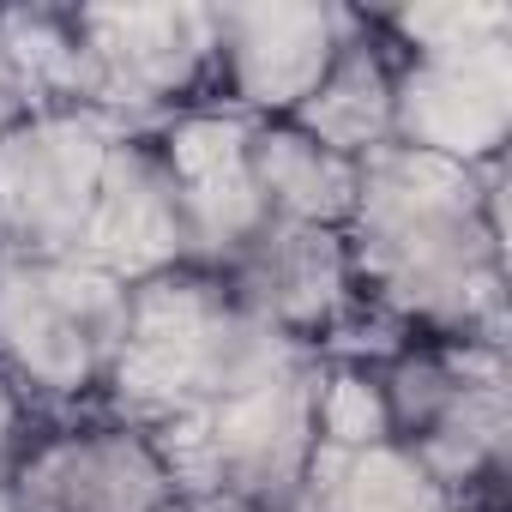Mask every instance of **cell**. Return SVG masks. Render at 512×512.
<instances>
[{"label": "cell", "mask_w": 512, "mask_h": 512, "mask_svg": "<svg viewBox=\"0 0 512 512\" xmlns=\"http://www.w3.org/2000/svg\"><path fill=\"white\" fill-rule=\"evenodd\" d=\"M223 290L302 350L314 338H332L362 296L344 229H302V223H266L223 266Z\"/></svg>", "instance_id": "cell-10"}, {"label": "cell", "mask_w": 512, "mask_h": 512, "mask_svg": "<svg viewBox=\"0 0 512 512\" xmlns=\"http://www.w3.org/2000/svg\"><path fill=\"white\" fill-rule=\"evenodd\" d=\"M356 31L344 7H217V91L241 121H296Z\"/></svg>", "instance_id": "cell-9"}, {"label": "cell", "mask_w": 512, "mask_h": 512, "mask_svg": "<svg viewBox=\"0 0 512 512\" xmlns=\"http://www.w3.org/2000/svg\"><path fill=\"white\" fill-rule=\"evenodd\" d=\"M175 470L145 422H73L31 440L7 482L13 512H169Z\"/></svg>", "instance_id": "cell-8"}, {"label": "cell", "mask_w": 512, "mask_h": 512, "mask_svg": "<svg viewBox=\"0 0 512 512\" xmlns=\"http://www.w3.org/2000/svg\"><path fill=\"white\" fill-rule=\"evenodd\" d=\"M79 109L187 115L217 91V7H79Z\"/></svg>", "instance_id": "cell-6"}, {"label": "cell", "mask_w": 512, "mask_h": 512, "mask_svg": "<svg viewBox=\"0 0 512 512\" xmlns=\"http://www.w3.org/2000/svg\"><path fill=\"white\" fill-rule=\"evenodd\" d=\"M314 368L302 362L266 386H247L193 416L157 422V446L181 494H235L253 512H278L302 494L314 464Z\"/></svg>", "instance_id": "cell-4"}, {"label": "cell", "mask_w": 512, "mask_h": 512, "mask_svg": "<svg viewBox=\"0 0 512 512\" xmlns=\"http://www.w3.org/2000/svg\"><path fill=\"white\" fill-rule=\"evenodd\" d=\"M296 127L350 163L392 151V43L374 31V19H362L320 91L296 109Z\"/></svg>", "instance_id": "cell-13"}, {"label": "cell", "mask_w": 512, "mask_h": 512, "mask_svg": "<svg viewBox=\"0 0 512 512\" xmlns=\"http://www.w3.org/2000/svg\"><path fill=\"white\" fill-rule=\"evenodd\" d=\"M31 452V404L19 398V386L0 374V488L13 482V470Z\"/></svg>", "instance_id": "cell-17"}, {"label": "cell", "mask_w": 512, "mask_h": 512, "mask_svg": "<svg viewBox=\"0 0 512 512\" xmlns=\"http://www.w3.org/2000/svg\"><path fill=\"white\" fill-rule=\"evenodd\" d=\"M374 31L392 37L398 55H434V49H470V43H500L512 37V7L500 0H446V7H398L380 13Z\"/></svg>", "instance_id": "cell-16"}, {"label": "cell", "mask_w": 512, "mask_h": 512, "mask_svg": "<svg viewBox=\"0 0 512 512\" xmlns=\"http://www.w3.org/2000/svg\"><path fill=\"white\" fill-rule=\"evenodd\" d=\"M37 103H31V91H25V79H19V67H13V55L0 49V139H7L25 115H31Z\"/></svg>", "instance_id": "cell-18"}, {"label": "cell", "mask_w": 512, "mask_h": 512, "mask_svg": "<svg viewBox=\"0 0 512 512\" xmlns=\"http://www.w3.org/2000/svg\"><path fill=\"white\" fill-rule=\"evenodd\" d=\"M500 163L464 169L422 151H380L356 175L344 223L362 296L434 344H494L506 308Z\"/></svg>", "instance_id": "cell-1"}, {"label": "cell", "mask_w": 512, "mask_h": 512, "mask_svg": "<svg viewBox=\"0 0 512 512\" xmlns=\"http://www.w3.org/2000/svg\"><path fill=\"white\" fill-rule=\"evenodd\" d=\"M512 133V37L398 55L392 49V145L464 169L500 163Z\"/></svg>", "instance_id": "cell-7"}, {"label": "cell", "mask_w": 512, "mask_h": 512, "mask_svg": "<svg viewBox=\"0 0 512 512\" xmlns=\"http://www.w3.org/2000/svg\"><path fill=\"white\" fill-rule=\"evenodd\" d=\"M133 284L91 260H0V374L37 410H73L115 386Z\"/></svg>", "instance_id": "cell-3"}, {"label": "cell", "mask_w": 512, "mask_h": 512, "mask_svg": "<svg viewBox=\"0 0 512 512\" xmlns=\"http://www.w3.org/2000/svg\"><path fill=\"white\" fill-rule=\"evenodd\" d=\"M452 512H500V506H494V500H458Z\"/></svg>", "instance_id": "cell-20"}, {"label": "cell", "mask_w": 512, "mask_h": 512, "mask_svg": "<svg viewBox=\"0 0 512 512\" xmlns=\"http://www.w3.org/2000/svg\"><path fill=\"white\" fill-rule=\"evenodd\" d=\"M169 512H253V506L235 500V494H175Z\"/></svg>", "instance_id": "cell-19"}, {"label": "cell", "mask_w": 512, "mask_h": 512, "mask_svg": "<svg viewBox=\"0 0 512 512\" xmlns=\"http://www.w3.org/2000/svg\"><path fill=\"white\" fill-rule=\"evenodd\" d=\"M0 512H13V500H7V488H0Z\"/></svg>", "instance_id": "cell-22"}, {"label": "cell", "mask_w": 512, "mask_h": 512, "mask_svg": "<svg viewBox=\"0 0 512 512\" xmlns=\"http://www.w3.org/2000/svg\"><path fill=\"white\" fill-rule=\"evenodd\" d=\"M302 362H314V350L253 320L223 290V278L175 266L163 278L133 284V320L109 392L121 398L127 422L157 428L205 404H223L247 386H266Z\"/></svg>", "instance_id": "cell-2"}, {"label": "cell", "mask_w": 512, "mask_h": 512, "mask_svg": "<svg viewBox=\"0 0 512 512\" xmlns=\"http://www.w3.org/2000/svg\"><path fill=\"white\" fill-rule=\"evenodd\" d=\"M121 127L97 109H31L0 139V260H79Z\"/></svg>", "instance_id": "cell-5"}, {"label": "cell", "mask_w": 512, "mask_h": 512, "mask_svg": "<svg viewBox=\"0 0 512 512\" xmlns=\"http://www.w3.org/2000/svg\"><path fill=\"white\" fill-rule=\"evenodd\" d=\"M79 260L103 266L121 284H145V278H163V272L187 266L181 193H175V175H169L157 139H139V133L115 139Z\"/></svg>", "instance_id": "cell-11"}, {"label": "cell", "mask_w": 512, "mask_h": 512, "mask_svg": "<svg viewBox=\"0 0 512 512\" xmlns=\"http://www.w3.org/2000/svg\"><path fill=\"white\" fill-rule=\"evenodd\" d=\"M278 512H308V500H302V494H296V500H284V506H278Z\"/></svg>", "instance_id": "cell-21"}, {"label": "cell", "mask_w": 512, "mask_h": 512, "mask_svg": "<svg viewBox=\"0 0 512 512\" xmlns=\"http://www.w3.org/2000/svg\"><path fill=\"white\" fill-rule=\"evenodd\" d=\"M302 500H308V512H452L458 506L434 482V470L398 440L314 446Z\"/></svg>", "instance_id": "cell-14"}, {"label": "cell", "mask_w": 512, "mask_h": 512, "mask_svg": "<svg viewBox=\"0 0 512 512\" xmlns=\"http://www.w3.org/2000/svg\"><path fill=\"white\" fill-rule=\"evenodd\" d=\"M356 175H362V163L326 151L296 121H253L247 127V181H253L272 223L344 229L356 211Z\"/></svg>", "instance_id": "cell-12"}, {"label": "cell", "mask_w": 512, "mask_h": 512, "mask_svg": "<svg viewBox=\"0 0 512 512\" xmlns=\"http://www.w3.org/2000/svg\"><path fill=\"white\" fill-rule=\"evenodd\" d=\"M314 434L320 446H380L392 440V416L368 362L314 368Z\"/></svg>", "instance_id": "cell-15"}]
</instances>
